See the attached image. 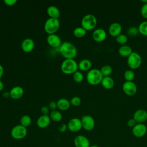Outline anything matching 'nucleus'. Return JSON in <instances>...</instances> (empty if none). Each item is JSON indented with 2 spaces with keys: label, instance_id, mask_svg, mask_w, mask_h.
Wrapping results in <instances>:
<instances>
[{
  "label": "nucleus",
  "instance_id": "f257e3e1",
  "mask_svg": "<svg viewBox=\"0 0 147 147\" xmlns=\"http://www.w3.org/2000/svg\"><path fill=\"white\" fill-rule=\"evenodd\" d=\"M59 51L65 59H74L77 55V49L71 42L65 41L61 43Z\"/></svg>",
  "mask_w": 147,
  "mask_h": 147
},
{
  "label": "nucleus",
  "instance_id": "f03ea898",
  "mask_svg": "<svg viewBox=\"0 0 147 147\" xmlns=\"http://www.w3.org/2000/svg\"><path fill=\"white\" fill-rule=\"evenodd\" d=\"M103 78L100 69L96 68L91 69L88 71L86 75V80L87 82L92 86L98 85L101 83Z\"/></svg>",
  "mask_w": 147,
  "mask_h": 147
},
{
  "label": "nucleus",
  "instance_id": "7ed1b4c3",
  "mask_svg": "<svg viewBox=\"0 0 147 147\" xmlns=\"http://www.w3.org/2000/svg\"><path fill=\"white\" fill-rule=\"evenodd\" d=\"M78 69V64L74 59H65L61 65V71L67 75L74 74Z\"/></svg>",
  "mask_w": 147,
  "mask_h": 147
},
{
  "label": "nucleus",
  "instance_id": "20e7f679",
  "mask_svg": "<svg viewBox=\"0 0 147 147\" xmlns=\"http://www.w3.org/2000/svg\"><path fill=\"white\" fill-rule=\"evenodd\" d=\"M97 25V19L96 17L92 14H86L82 19L81 25L86 30H91L94 29Z\"/></svg>",
  "mask_w": 147,
  "mask_h": 147
},
{
  "label": "nucleus",
  "instance_id": "39448f33",
  "mask_svg": "<svg viewBox=\"0 0 147 147\" xmlns=\"http://www.w3.org/2000/svg\"><path fill=\"white\" fill-rule=\"evenodd\" d=\"M60 27V22L58 18H48L44 25L45 32L49 34H55Z\"/></svg>",
  "mask_w": 147,
  "mask_h": 147
},
{
  "label": "nucleus",
  "instance_id": "423d86ee",
  "mask_svg": "<svg viewBox=\"0 0 147 147\" xmlns=\"http://www.w3.org/2000/svg\"><path fill=\"white\" fill-rule=\"evenodd\" d=\"M142 63V57L140 54L136 52H133L127 57V64L130 69H136L138 68Z\"/></svg>",
  "mask_w": 147,
  "mask_h": 147
},
{
  "label": "nucleus",
  "instance_id": "0eeeda50",
  "mask_svg": "<svg viewBox=\"0 0 147 147\" xmlns=\"http://www.w3.org/2000/svg\"><path fill=\"white\" fill-rule=\"evenodd\" d=\"M28 133L26 127L18 125L14 126L11 130V136L15 140H21L24 138Z\"/></svg>",
  "mask_w": 147,
  "mask_h": 147
},
{
  "label": "nucleus",
  "instance_id": "6e6552de",
  "mask_svg": "<svg viewBox=\"0 0 147 147\" xmlns=\"http://www.w3.org/2000/svg\"><path fill=\"white\" fill-rule=\"evenodd\" d=\"M122 88L123 92L128 96H133L137 91V86L133 81H125L123 83Z\"/></svg>",
  "mask_w": 147,
  "mask_h": 147
},
{
  "label": "nucleus",
  "instance_id": "1a4fd4ad",
  "mask_svg": "<svg viewBox=\"0 0 147 147\" xmlns=\"http://www.w3.org/2000/svg\"><path fill=\"white\" fill-rule=\"evenodd\" d=\"M82 128L87 131L92 130L95 126V120L94 118L90 115H85L81 118Z\"/></svg>",
  "mask_w": 147,
  "mask_h": 147
},
{
  "label": "nucleus",
  "instance_id": "9d476101",
  "mask_svg": "<svg viewBox=\"0 0 147 147\" xmlns=\"http://www.w3.org/2000/svg\"><path fill=\"white\" fill-rule=\"evenodd\" d=\"M68 129L71 132H78L82 128L81 119L78 118H73L70 119L67 124Z\"/></svg>",
  "mask_w": 147,
  "mask_h": 147
},
{
  "label": "nucleus",
  "instance_id": "9b49d317",
  "mask_svg": "<svg viewBox=\"0 0 147 147\" xmlns=\"http://www.w3.org/2000/svg\"><path fill=\"white\" fill-rule=\"evenodd\" d=\"M147 132V127L144 123H137L132 128L133 134L137 138L144 137Z\"/></svg>",
  "mask_w": 147,
  "mask_h": 147
},
{
  "label": "nucleus",
  "instance_id": "f8f14e48",
  "mask_svg": "<svg viewBox=\"0 0 147 147\" xmlns=\"http://www.w3.org/2000/svg\"><path fill=\"white\" fill-rule=\"evenodd\" d=\"M133 118L137 123H144L147 120V111L144 109H138L134 113Z\"/></svg>",
  "mask_w": 147,
  "mask_h": 147
},
{
  "label": "nucleus",
  "instance_id": "ddd939ff",
  "mask_svg": "<svg viewBox=\"0 0 147 147\" xmlns=\"http://www.w3.org/2000/svg\"><path fill=\"white\" fill-rule=\"evenodd\" d=\"M74 144L75 147H90V142L89 140L83 135L76 136L74 140Z\"/></svg>",
  "mask_w": 147,
  "mask_h": 147
},
{
  "label": "nucleus",
  "instance_id": "4468645a",
  "mask_svg": "<svg viewBox=\"0 0 147 147\" xmlns=\"http://www.w3.org/2000/svg\"><path fill=\"white\" fill-rule=\"evenodd\" d=\"M122 32V26L117 22H114L111 23L108 28L109 34L114 37H116L120 34Z\"/></svg>",
  "mask_w": 147,
  "mask_h": 147
},
{
  "label": "nucleus",
  "instance_id": "2eb2a0df",
  "mask_svg": "<svg viewBox=\"0 0 147 147\" xmlns=\"http://www.w3.org/2000/svg\"><path fill=\"white\" fill-rule=\"evenodd\" d=\"M94 40L97 42H101L105 40L107 37L106 31L102 28H98L95 29L92 34Z\"/></svg>",
  "mask_w": 147,
  "mask_h": 147
},
{
  "label": "nucleus",
  "instance_id": "dca6fc26",
  "mask_svg": "<svg viewBox=\"0 0 147 147\" xmlns=\"http://www.w3.org/2000/svg\"><path fill=\"white\" fill-rule=\"evenodd\" d=\"M48 44L53 48L60 47L61 44V41L59 36L56 34H49L47 38Z\"/></svg>",
  "mask_w": 147,
  "mask_h": 147
},
{
  "label": "nucleus",
  "instance_id": "f3484780",
  "mask_svg": "<svg viewBox=\"0 0 147 147\" xmlns=\"http://www.w3.org/2000/svg\"><path fill=\"white\" fill-rule=\"evenodd\" d=\"M34 47V42L31 38H27L24 39L21 43V48L25 52H30Z\"/></svg>",
  "mask_w": 147,
  "mask_h": 147
},
{
  "label": "nucleus",
  "instance_id": "a211bd4d",
  "mask_svg": "<svg viewBox=\"0 0 147 147\" xmlns=\"http://www.w3.org/2000/svg\"><path fill=\"white\" fill-rule=\"evenodd\" d=\"M51 118L48 115H42L37 120V125L41 129L48 127L51 122Z\"/></svg>",
  "mask_w": 147,
  "mask_h": 147
},
{
  "label": "nucleus",
  "instance_id": "6ab92c4d",
  "mask_svg": "<svg viewBox=\"0 0 147 147\" xmlns=\"http://www.w3.org/2000/svg\"><path fill=\"white\" fill-rule=\"evenodd\" d=\"M10 92V97L13 99H18L21 98L24 95V90L21 86H14L13 87Z\"/></svg>",
  "mask_w": 147,
  "mask_h": 147
},
{
  "label": "nucleus",
  "instance_id": "aec40b11",
  "mask_svg": "<svg viewBox=\"0 0 147 147\" xmlns=\"http://www.w3.org/2000/svg\"><path fill=\"white\" fill-rule=\"evenodd\" d=\"M133 52L132 48L127 45H121L118 49V53L120 56L124 57H128Z\"/></svg>",
  "mask_w": 147,
  "mask_h": 147
},
{
  "label": "nucleus",
  "instance_id": "412c9836",
  "mask_svg": "<svg viewBox=\"0 0 147 147\" xmlns=\"http://www.w3.org/2000/svg\"><path fill=\"white\" fill-rule=\"evenodd\" d=\"M92 67L91 61L87 59H82L78 63V68L82 71H90Z\"/></svg>",
  "mask_w": 147,
  "mask_h": 147
},
{
  "label": "nucleus",
  "instance_id": "4be33fe9",
  "mask_svg": "<svg viewBox=\"0 0 147 147\" xmlns=\"http://www.w3.org/2000/svg\"><path fill=\"white\" fill-rule=\"evenodd\" d=\"M101 84L104 88L106 90H110L114 86V80L110 76H105L102 80Z\"/></svg>",
  "mask_w": 147,
  "mask_h": 147
},
{
  "label": "nucleus",
  "instance_id": "5701e85b",
  "mask_svg": "<svg viewBox=\"0 0 147 147\" xmlns=\"http://www.w3.org/2000/svg\"><path fill=\"white\" fill-rule=\"evenodd\" d=\"M47 13L50 18H58L60 15L59 9L55 6H50L47 9Z\"/></svg>",
  "mask_w": 147,
  "mask_h": 147
},
{
  "label": "nucleus",
  "instance_id": "b1692460",
  "mask_svg": "<svg viewBox=\"0 0 147 147\" xmlns=\"http://www.w3.org/2000/svg\"><path fill=\"white\" fill-rule=\"evenodd\" d=\"M57 103V108L61 110H67L70 107V101L65 98H60L59 99Z\"/></svg>",
  "mask_w": 147,
  "mask_h": 147
},
{
  "label": "nucleus",
  "instance_id": "393cba45",
  "mask_svg": "<svg viewBox=\"0 0 147 147\" xmlns=\"http://www.w3.org/2000/svg\"><path fill=\"white\" fill-rule=\"evenodd\" d=\"M32 123V119L28 115H24L20 118V125L27 127Z\"/></svg>",
  "mask_w": 147,
  "mask_h": 147
},
{
  "label": "nucleus",
  "instance_id": "a878e982",
  "mask_svg": "<svg viewBox=\"0 0 147 147\" xmlns=\"http://www.w3.org/2000/svg\"><path fill=\"white\" fill-rule=\"evenodd\" d=\"M102 75L103 77L105 76H110V75L111 74L113 71L112 67L109 65V64H105L103 65L100 69Z\"/></svg>",
  "mask_w": 147,
  "mask_h": 147
},
{
  "label": "nucleus",
  "instance_id": "bb28decb",
  "mask_svg": "<svg viewBox=\"0 0 147 147\" xmlns=\"http://www.w3.org/2000/svg\"><path fill=\"white\" fill-rule=\"evenodd\" d=\"M51 119L53 120L55 122H59L62 119L61 113L57 110L52 111L49 114Z\"/></svg>",
  "mask_w": 147,
  "mask_h": 147
},
{
  "label": "nucleus",
  "instance_id": "cd10ccee",
  "mask_svg": "<svg viewBox=\"0 0 147 147\" xmlns=\"http://www.w3.org/2000/svg\"><path fill=\"white\" fill-rule=\"evenodd\" d=\"M138 29L139 33L144 36H147V20L140 22L138 26Z\"/></svg>",
  "mask_w": 147,
  "mask_h": 147
},
{
  "label": "nucleus",
  "instance_id": "c85d7f7f",
  "mask_svg": "<svg viewBox=\"0 0 147 147\" xmlns=\"http://www.w3.org/2000/svg\"><path fill=\"white\" fill-rule=\"evenodd\" d=\"M87 33V30H86L84 28L81 27H77L74 30V34L75 37L78 38H81L84 37Z\"/></svg>",
  "mask_w": 147,
  "mask_h": 147
},
{
  "label": "nucleus",
  "instance_id": "c756f323",
  "mask_svg": "<svg viewBox=\"0 0 147 147\" xmlns=\"http://www.w3.org/2000/svg\"><path fill=\"white\" fill-rule=\"evenodd\" d=\"M138 33H139V31H138V27L135 26H130L127 30V36H129L130 37H135L138 35Z\"/></svg>",
  "mask_w": 147,
  "mask_h": 147
},
{
  "label": "nucleus",
  "instance_id": "7c9ffc66",
  "mask_svg": "<svg viewBox=\"0 0 147 147\" xmlns=\"http://www.w3.org/2000/svg\"><path fill=\"white\" fill-rule=\"evenodd\" d=\"M115 40L119 44H121V45H126L128 41V36L124 34H120L115 37Z\"/></svg>",
  "mask_w": 147,
  "mask_h": 147
},
{
  "label": "nucleus",
  "instance_id": "2f4dec72",
  "mask_svg": "<svg viewBox=\"0 0 147 147\" xmlns=\"http://www.w3.org/2000/svg\"><path fill=\"white\" fill-rule=\"evenodd\" d=\"M123 76L126 81H133L135 76L134 72L132 69H127L125 71L123 74Z\"/></svg>",
  "mask_w": 147,
  "mask_h": 147
},
{
  "label": "nucleus",
  "instance_id": "473e14b6",
  "mask_svg": "<svg viewBox=\"0 0 147 147\" xmlns=\"http://www.w3.org/2000/svg\"><path fill=\"white\" fill-rule=\"evenodd\" d=\"M73 78L74 81L76 82V83H80L83 81L84 79V76L81 72L77 71L74 74Z\"/></svg>",
  "mask_w": 147,
  "mask_h": 147
},
{
  "label": "nucleus",
  "instance_id": "72a5a7b5",
  "mask_svg": "<svg viewBox=\"0 0 147 147\" xmlns=\"http://www.w3.org/2000/svg\"><path fill=\"white\" fill-rule=\"evenodd\" d=\"M81 102H82V100H81L80 98L78 96H74L73 98H71V99L70 100L71 104L74 106H78L80 105L81 103Z\"/></svg>",
  "mask_w": 147,
  "mask_h": 147
},
{
  "label": "nucleus",
  "instance_id": "f704fd0d",
  "mask_svg": "<svg viewBox=\"0 0 147 147\" xmlns=\"http://www.w3.org/2000/svg\"><path fill=\"white\" fill-rule=\"evenodd\" d=\"M141 15L145 19H147V3L143 4L140 10Z\"/></svg>",
  "mask_w": 147,
  "mask_h": 147
},
{
  "label": "nucleus",
  "instance_id": "c9c22d12",
  "mask_svg": "<svg viewBox=\"0 0 147 147\" xmlns=\"http://www.w3.org/2000/svg\"><path fill=\"white\" fill-rule=\"evenodd\" d=\"M136 124H137V122L133 118H131L127 121V126L131 128H133Z\"/></svg>",
  "mask_w": 147,
  "mask_h": 147
},
{
  "label": "nucleus",
  "instance_id": "e433bc0d",
  "mask_svg": "<svg viewBox=\"0 0 147 147\" xmlns=\"http://www.w3.org/2000/svg\"><path fill=\"white\" fill-rule=\"evenodd\" d=\"M48 107L49 109H51L52 111L53 110H56V108L57 107V103L54 102V101H51L49 102V105H48Z\"/></svg>",
  "mask_w": 147,
  "mask_h": 147
},
{
  "label": "nucleus",
  "instance_id": "4c0bfd02",
  "mask_svg": "<svg viewBox=\"0 0 147 147\" xmlns=\"http://www.w3.org/2000/svg\"><path fill=\"white\" fill-rule=\"evenodd\" d=\"M67 129H68V127H67V125H66V124H65V123H62V124H61V125L59 126V127H58L59 131L60 132H61V133H64V132H65V131L67 130Z\"/></svg>",
  "mask_w": 147,
  "mask_h": 147
},
{
  "label": "nucleus",
  "instance_id": "58836bf2",
  "mask_svg": "<svg viewBox=\"0 0 147 147\" xmlns=\"http://www.w3.org/2000/svg\"><path fill=\"white\" fill-rule=\"evenodd\" d=\"M41 111L42 115H48L49 111V109L47 106H43L41 109Z\"/></svg>",
  "mask_w": 147,
  "mask_h": 147
},
{
  "label": "nucleus",
  "instance_id": "ea45409f",
  "mask_svg": "<svg viewBox=\"0 0 147 147\" xmlns=\"http://www.w3.org/2000/svg\"><path fill=\"white\" fill-rule=\"evenodd\" d=\"M4 2L7 6H13L17 2V0H5Z\"/></svg>",
  "mask_w": 147,
  "mask_h": 147
},
{
  "label": "nucleus",
  "instance_id": "a19ab883",
  "mask_svg": "<svg viewBox=\"0 0 147 147\" xmlns=\"http://www.w3.org/2000/svg\"><path fill=\"white\" fill-rule=\"evenodd\" d=\"M2 96L6 98H9V97H10V92H5L3 93L2 94Z\"/></svg>",
  "mask_w": 147,
  "mask_h": 147
},
{
  "label": "nucleus",
  "instance_id": "79ce46f5",
  "mask_svg": "<svg viewBox=\"0 0 147 147\" xmlns=\"http://www.w3.org/2000/svg\"><path fill=\"white\" fill-rule=\"evenodd\" d=\"M3 74V68L2 65L0 64V80Z\"/></svg>",
  "mask_w": 147,
  "mask_h": 147
},
{
  "label": "nucleus",
  "instance_id": "37998d69",
  "mask_svg": "<svg viewBox=\"0 0 147 147\" xmlns=\"http://www.w3.org/2000/svg\"><path fill=\"white\" fill-rule=\"evenodd\" d=\"M3 89V82L0 80V91Z\"/></svg>",
  "mask_w": 147,
  "mask_h": 147
},
{
  "label": "nucleus",
  "instance_id": "c03bdc74",
  "mask_svg": "<svg viewBox=\"0 0 147 147\" xmlns=\"http://www.w3.org/2000/svg\"><path fill=\"white\" fill-rule=\"evenodd\" d=\"M141 2L143 3V4L147 3V0H141Z\"/></svg>",
  "mask_w": 147,
  "mask_h": 147
},
{
  "label": "nucleus",
  "instance_id": "a18cd8bd",
  "mask_svg": "<svg viewBox=\"0 0 147 147\" xmlns=\"http://www.w3.org/2000/svg\"><path fill=\"white\" fill-rule=\"evenodd\" d=\"M90 147H100V146H98V145H94L90 146Z\"/></svg>",
  "mask_w": 147,
  "mask_h": 147
}]
</instances>
